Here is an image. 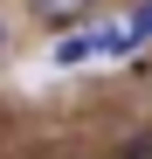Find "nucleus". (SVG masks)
<instances>
[{"mask_svg": "<svg viewBox=\"0 0 152 159\" xmlns=\"http://www.w3.org/2000/svg\"><path fill=\"white\" fill-rule=\"evenodd\" d=\"M90 7H97V0H28V14H35V21H48V28H76Z\"/></svg>", "mask_w": 152, "mask_h": 159, "instance_id": "1", "label": "nucleus"}, {"mask_svg": "<svg viewBox=\"0 0 152 159\" xmlns=\"http://www.w3.org/2000/svg\"><path fill=\"white\" fill-rule=\"evenodd\" d=\"M90 42H97V56H132V48H138V35L124 28V21H118V28H97Z\"/></svg>", "mask_w": 152, "mask_h": 159, "instance_id": "2", "label": "nucleus"}, {"mask_svg": "<svg viewBox=\"0 0 152 159\" xmlns=\"http://www.w3.org/2000/svg\"><path fill=\"white\" fill-rule=\"evenodd\" d=\"M83 56H97V42H90V35H62V42H56V62H62V69H69V62H83Z\"/></svg>", "mask_w": 152, "mask_h": 159, "instance_id": "3", "label": "nucleus"}, {"mask_svg": "<svg viewBox=\"0 0 152 159\" xmlns=\"http://www.w3.org/2000/svg\"><path fill=\"white\" fill-rule=\"evenodd\" d=\"M118 159H152V125H138V131H132V139H124V145H118Z\"/></svg>", "mask_w": 152, "mask_h": 159, "instance_id": "4", "label": "nucleus"}, {"mask_svg": "<svg viewBox=\"0 0 152 159\" xmlns=\"http://www.w3.org/2000/svg\"><path fill=\"white\" fill-rule=\"evenodd\" d=\"M124 28H132L138 42H152V0H138V7H132V21H124Z\"/></svg>", "mask_w": 152, "mask_h": 159, "instance_id": "5", "label": "nucleus"}, {"mask_svg": "<svg viewBox=\"0 0 152 159\" xmlns=\"http://www.w3.org/2000/svg\"><path fill=\"white\" fill-rule=\"evenodd\" d=\"M7 48H14V28H7V7H0V62H7Z\"/></svg>", "mask_w": 152, "mask_h": 159, "instance_id": "6", "label": "nucleus"}]
</instances>
